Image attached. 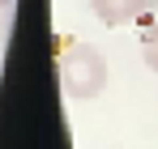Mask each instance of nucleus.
I'll return each mask as SVG.
<instances>
[{
  "mask_svg": "<svg viewBox=\"0 0 158 149\" xmlns=\"http://www.w3.org/2000/svg\"><path fill=\"white\" fill-rule=\"evenodd\" d=\"M141 60H145L150 73H158V22H150L141 30Z\"/></svg>",
  "mask_w": 158,
  "mask_h": 149,
  "instance_id": "obj_3",
  "label": "nucleus"
},
{
  "mask_svg": "<svg viewBox=\"0 0 158 149\" xmlns=\"http://www.w3.org/2000/svg\"><path fill=\"white\" fill-rule=\"evenodd\" d=\"M60 85L69 98H98L107 90V60L90 43H69L60 51Z\"/></svg>",
  "mask_w": 158,
  "mask_h": 149,
  "instance_id": "obj_1",
  "label": "nucleus"
},
{
  "mask_svg": "<svg viewBox=\"0 0 158 149\" xmlns=\"http://www.w3.org/2000/svg\"><path fill=\"white\" fill-rule=\"evenodd\" d=\"M150 4H154V0H90L94 17L103 26H128V22H137V17H145Z\"/></svg>",
  "mask_w": 158,
  "mask_h": 149,
  "instance_id": "obj_2",
  "label": "nucleus"
},
{
  "mask_svg": "<svg viewBox=\"0 0 158 149\" xmlns=\"http://www.w3.org/2000/svg\"><path fill=\"white\" fill-rule=\"evenodd\" d=\"M9 4H13V0H0V9H9Z\"/></svg>",
  "mask_w": 158,
  "mask_h": 149,
  "instance_id": "obj_4",
  "label": "nucleus"
}]
</instances>
